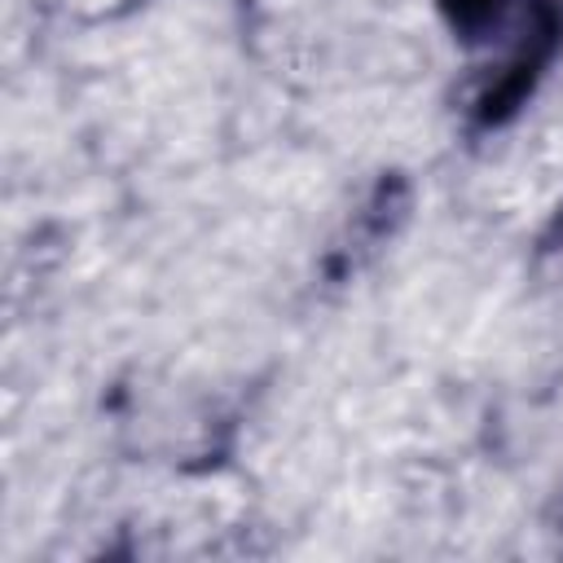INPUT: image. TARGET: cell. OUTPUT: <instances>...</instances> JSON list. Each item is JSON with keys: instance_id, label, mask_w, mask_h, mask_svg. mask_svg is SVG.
<instances>
[{"instance_id": "obj_4", "label": "cell", "mask_w": 563, "mask_h": 563, "mask_svg": "<svg viewBox=\"0 0 563 563\" xmlns=\"http://www.w3.org/2000/svg\"><path fill=\"white\" fill-rule=\"evenodd\" d=\"M532 277L541 286H563V207L545 220L532 242Z\"/></svg>"}, {"instance_id": "obj_3", "label": "cell", "mask_w": 563, "mask_h": 563, "mask_svg": "<svg viewBox=\"0 0 563 563\" xmlns=\"http://www.w3.org/2000/svg\"><path fill=\"white\" fill-rule=\"evenodd\" d=\"M435 4L453 40H462L466 48H488L515 31L528 0H435Z\"/></svg>"}, {"instance_id": "obj_2", "label": "cell", "mask_w": 563, "mask_h": 563, "mask_svg": "<svg viewBox=\"0 0 563 563\" xmlns=\"http://www.w3.org/2000/svg\"><path fill=\"white\" fill-rule=\"evenodd\" d=\"M413 211V185L400 172H383L374 180V189L365 194V202L352 211L343 238L334 242V251L325 255V273L330 277H352L356 268H365L405 224Z\"/></svg>"}, {"instance_id": "obj_1", "label": "cell", "mask_w": 563, "mask_h": 563, "mask_svg": "<svg viewBox=\"0 0 563 563\" xmlns=\"http://www.w3.org/2000/svg\"><path fill=\"white\" fill-rule=\"evenodd\" d=\"M563 53V0H528L515 31L501 40V57L479 75L466 101L471 132H497L532 101L545 70Z\"/></svg>"}]
</instances>
